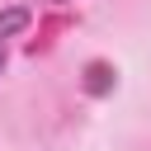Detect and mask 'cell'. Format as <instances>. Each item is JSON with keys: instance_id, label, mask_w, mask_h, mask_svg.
I'll list each match as a JSON object with an SVG mask.
<instances>
[{"instance_id": "1", "label": "cell", "mask_w": 151, "mask_h": 151, "mask_svg": "<svg viewBox=\"0 0 151 151\" xmlns=\"http://www.w3.org/2000/svg\"><path fill=\"white\" fill-rule=\"evenodd\" d=\"M113 85H118V71H113L109 61H90V66H85V94L104 99V94H109Z\"/></svg>"}, {"instance_id": "2", "label": "cell", "mask_w": 151, "mask_h": 151, "mask_svg": "<svg viewBox=\"0 0 151 151\" xmlns=\"http://www.w3.org/2000/svg\"><path fill=\"white\" fill-rule=\"evenodd\" d=\"M28 24H33V14H28L24 5H9V9H0V42H5V38H14V33H24Z\"/></svg>"}, {"instance_id": "3", "label": "cell", "mask_w": 151, "mask_h": 151, "mask_svg": "<svg viewBox=\"0 0 151 151\" xmlns=\"http://www.w3.org/2000/svg\"><path fill=\"white\" fill-rule=\"evenodd\" d=\"M0 76H5V42H0Z\"/></svg>"}, {"instance_id": "4", "label": "cell", "mask_w": 151, "mask_h": 151, "mask_svg": "<svg viewBox=\"0 0 151 151\" xmlns=\"http://www.w3.org/2000/svg\"><path fill=\"white\" fill-rule=\"evenodd\" d=\"M61 5H66V0H61Z\"/></svg>"}]
</instances>
